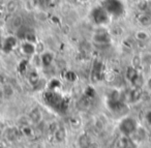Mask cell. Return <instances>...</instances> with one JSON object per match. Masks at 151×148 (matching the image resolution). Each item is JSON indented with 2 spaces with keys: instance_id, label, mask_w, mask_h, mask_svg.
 Returning a JSON list of instances; mask_svg holds the SVG:
<instances>
[{
  "instance_id": "6da1fadb",
  "label": "cell",
  "mask_w": 151,
  "mask_h": 148,
  "mask_svg": "<svg viewBox=\"0 0 151 148\" xmlns=\"http://www.w3.org/2000/svg\"><path fill=\"white\" fill-rule=\"evenodd\" d=\"M104 7L109 15L121 16L124 13V5L120 0H106Z\"/></svg>"
},
{
  "instance_id": "7a4b0ae2",
  "label": "cell",
  "mask_w": 151,
  "mask_h": 148,
  "mask_svg": "<svg viewBox=\"0 0 151 148\" xmlns=\"http://www.w3.org/2000/svg\"><path fill=\"white\" fill-rule=\"evenodd\" d=\"M137 129H138V123L132 117H126L122 119L119 124V131L126 137L132 135L137 131Z\"/></svg>"
},
{
  "instance_id": "3957f363",
  "label": "cell",
  "mask_w": 151,
  "mask_h": 148,
  "mask_svg": "<svg viewBox=\"0 0 151 148\" xmlns=\"http://www.w3.org/2000/svg\"><path fill=\"white\" fill-rule=\"evenodd\" d=\"M92 18L93 21L96 24H105L109 20V14L105 9V7H96L92 12Z\"/></svg>"
},
{
  "instance_id": "277c9868",
  "label": "cell",
  "mask_w": 151,
  "mask_h": 148,
  "mask_svg": "<svg viewBox=\"0 0 151 148\" xmlns=\"http://www.w3.org/2000/svg\"><path fill=\"white\" fill-rule=\"evenodd\" d=\"M126 78H127L128 81L134 84V86H137V87H140L141 86V83H139V81L141 80V76L139 75L136 67L129 66L126 69Z\"/></svg>"
},
{
  "instance_id": "5b68a950",
  "label": "cell",
  "mask_w": 151,
  "mask_h": 148,
  "mask_svg": "<svg viewBox=\"0 0 151 148\" xmlns=\"http://www.w3.org/2000/svg\"><path fill=\"white\" fill-rule=\"evenodd\" d=\"M16 45H17V38L15 36H9V38H5L4 43H3V50L9 53L14 50Z\"/></svg>"
},
{
  "instance_id": "8992f818",
  "label": "cell",
  "mask_w": 151,
  "mask_h": 148,
  "mask_svg": "<svg viewBox=\"0 0 151 148\" xmlns=\"http://www.w3.org/2000/svg\"><path fill=\"white\" fill-rule=\"evenodd\" d=\"M21 50L25 55H27V56H31V55H33L34 53H35L36 48L33 45V43H29V42H26L25 40V43L22 44Z\"/></svg>"
},
{
  "instance_id": "52a82bcc",
  "label": "cell",
  "mask_w": 151,
  "mask_h": 148,
  "mask_svg": "<svg viewBox=\"0 0 151 148\" xmlns=\"http://www.w3.org/2000/svg\"><path fill=\"white\" fill-rule=\"evenodd\" d=\"M93 40L99 45L108 44L110 42V36L107 32H97L93 36Z\"/></svg>"
},
{
  "instance_id": "ba28073f",
  "label": "cell",
  "mask_w": 151,
  "mask_h": 148,
  "mask_svg": "<svg viewBox=\"0 0 151 148\" xmlns=\"http://www.w3.org/2000/svg\"><path fill=\"white\" fill-rule=\"evenodd\" d=\"M42 112L38 108H34L30 111L29 115H28V118L31 122L33 123H40V120H42Z\"/></svg>"
},
{
  "instance_id": "9c48e42d",
  "label": "cell",
  "mask_w": 151,
  "mask_h": 148,
  "mask_svg": "<svg viewBox=\"0 0 151 148\" xmlns=\"http://www.w3.org/2000/svg\"><path fill=\"white\" fill-rule=\"evenodd\" d=\"M78 145L80 148H90L91 139L87 134H83L78 138Z\"/></svg>"
},
{
  "instance_id": "30bf717a",
  "label": "cell",
  "mask_w": 151,
  "mask_h": 148,
  "mask_svg": "<svg viewBox=\"0 0 151 148\" xmlns=\"http://www.w3.org/2000/svg\"><path fill=\"white\" fill-rule=\"evenodd\" d=\"M54 137H55V139H56V141L59 142V143L64 141V140L66 139V131H65L64 127H62V126L57 127L54 131Z\"/></svg>"
},
{
  "instance_id": "8fae6325",
  "label": "cell",
  "mask_w": 151,
  "mask_h": 148,
  "mask_svg": "<svg viewBox=\"0 0 151 148\" xmlns=\"http://www.w3.org/2000/svg\"><path fill=\"white\" fill-rule=\"evenodd\" d=\"M40 62L44 66H50L52 64L53 60H54V56H53L52 53L50 52H46L44 54H42V56L40 57Z\"/></svg>"
},
{
  "instance_id": "7c38bea8",
  "label": "cell",
  "mask_w": 151,
  "mask_h": 148,
  "mask_svg": "<svg viewBox=\"0 0 151 148\" xmlns=\"http://www.w3.org/2000/svg\"><path fill=\"white\" fill-rule=\"evenodd\" d=\"M18 9V2L16 0H9L6 3V11L9 14H14Z\"/></svg>"
},
{
  "instance_id": "4fadbf2b",
  "label": "cell",
  "mask_w": 151,
  "mask_h": 148,
  "mask_svg": "<svg viewBox=\"0 0 151 148\" xmlns=\"http://www.w3.org/2000/svg\"><path fill=\"white\" fill-rule=\"evenodd\" d=\"M139 22L142 26H149L151 24V17H149L148 15H142L140 18H139Z\"/></svg>"
},
{
  "instance_id": "5bb4252c",
  "label": "cell",
  "mask_w": 151,
  "mask_h": 148,
  "mask_svg": "<svg viewBox=\"0 0 151 148\" xmlns=\"http://www.w3.org/2000/svg\"><path fill=\"white\" fill-rule=\"evenodd\" d=\"M29 81L33 86L37 85V84L40 83V76L37 75V73H36V71H32V73L30 74V75H29Z\"/></svg>"
},
{
  "instance_id": "9a60e30c",
  "label": "cell",
  "mask_w": 151,
  "mask_h": 148,
  "mask_svg": "<svg viewBox=\"0 0 151 148\" xmlns=\"http://www.w3.org/2000/svg\"><path fill=\"white\" fill-rule=\"evenodd\" d=\"M121 142H122V147H123V148H136V146L134 145L132 141H130V140L128 139L126 136H125V138H124V139H122Z\"/></svg>"
},
{
  "instance_id": "2e32d148",
  "label": "cell",
  "mask_w": 151,
  "mask_h": 148,
  "mask_svg": "<svg viewBox=\"0 0 151 148\" xmlns=\"http://www.w3.org/2000/svg\"><path fill=\"white\" fill-rule=\"evenodd\" d=\"M2 92H3V94H4L5 96L9 97V96H12L14 94V88L12 87L11 85H5L4 87H3Z\"/></svg>"
},
{
  "instance_id": "e0dca14e",
  "label": "cell",
  "mask_w": 151,
  "mask_h": 148,
  "mask_svg": "<svg viewBox=\"0 0 151 148\" xmlns=\"http://www.w3.org/2000/svg\"><path fill=\"white\" fill-rule=\"evenodd\" d=\"M64 78L67 80V81L73 82V81H76V80H77V75H76V74L73 73V71H66V73H65Z\"/></svg>"
},
{
  "instance_id": "ac0fdd59",
  "label": "cell",
  "mask_w": 151,
  "mask_h": 148,
  "mask_svg": "<svg viewBox=\"0 0 151 148\" xmlns=\"http://www.w3.org/2000/svg\"><path fill=\"white\" fill-rule=\"evenodd\" d=\"M22 18L21 17H19V16H16L15 18H14V20H13V26L16 28V29H19L20 27L22 26Z\"/></svg>"
},
{
  "instance_id": "d6986e66",
  "label": "cell",
  "mask_w": 151,
  "mask_h": 148,
  "mask_svg": "<svg viewBox=\"0 0 151 148\" xmlns=\"http://www.w3.org/2000/svg\"><path fill=\"white\" fill-rule=\"evenodd\" d=\"M35 40H36L35 34H34L32 31H27V33H26V35H25V40H26V42L34 43V42H35Z\"/></svg>"
},
{
  "instance_id": "ffe728a7",
  "label": "cell",
  "mask_w": 151,
  "mask_h": 148,
  "mask_svg": "<svg viewBox=\"0 0 151 148\" xmlns=\"http://www.w3.org/2000/svg\"><path fill=\"white\" fill-rule=\"evenodd\" d=\"M136 38H137V40H145L148 38V34L145 31H139L138 33L136 34Z\"/></svg>"
},
{
  "instance_id": "44dd1931",
  "label": "cell",
  "mask_w": 151,
  "mask_h": 148,
  "mask_svg": "<svg viewBox=\"0 0 151 148\" xmlns=\"http://www.w3.org/2000/svg\"><path fill=\"white\" fill-rule=\"evenodd\" d=\"M85 95L87 97H93L95 95V91L92 87H87L86 90H85Z\"/></svg>"
},
{
  "instance_id": "7402d4cb",
  "label": "cell",
  "mask_w": 151,
  "mask_h": 148,
  "mask_svg": "<svg viewBox=\"0 0 151 148\" xmlns=\"http://www.w3.org/2000/svg\"><path fill=\"white\" fill-rule=\"evenodd\" d=\"M140 91H139L138 89H136V90H134V91L130 93V100H132V102H134V100H137L139 97H140Z\"/></svg>"
},
{
  "instance_id": "603a6c76",
  "label": "cell",
  "mask_w": 151,
  "mask_h": 148,
  "mask_svg": "<svg viewBox=\"0 0 151 148\" xmlns=\"http://www.w3.org/2000/svg\"><path fill=\"white\" fill-rule=\"evenodd\" d=\"M60 86V83H59V81L58 80H52V81L50 82V89L51 90H54V89H56L57 87H59Z\"/></svg>"
},
{
  "instance_id": "cb8c5ba5",
  "label": "cell",
  "mask_w": 151,
  "mask_h": 148,
  "mask_svg": "<svg viewBox=\"0 0 151 148\" xmlns=\"http://www.w3.org/2000/svg\"><path fill=\"white\" fill-rule=\"evenodd\" d=\"M36 19L38 20V21H47V19H48V16L46 15L45 13H38L37 15H36Z\"/></svg>"
},
{
  "instance_id": "d4e9b609",
  "label": "cell",
  "mask_w": 151,
  "mask_h": 148,
  "mask_svg": "<svg viewBox=\"0 0 151 148\" xmlns=\"http://www.w3.org/2000/svg\"><path fill=\"white\" fill-rule=\"evenodd\" d=\"M23 133H24V135H26V136H31L32 135L31 127L28 126V125H24L23 126Z\"/></svg>"
},
{
  "instance_id": "484cf974",
  "label": "cell",
  "mask_w": 151,
  "mask_h": 148,
  "mask_svg": "<svg viewBox=\"0 0 151 148\" xmlns=\"http://www.w3.org/2000/svg\"><path fill=\"white\" fill-rule=\"evenodd\" d=\"M146 119H147V121L151 124V111H149V112L146 114Z\"/></svg>"
},
{
  "instance_id": "4316f807",
  "label": "cell",
  "mask_w": 151,
  "mask_h": 148,
  "mask_svg": "<svg viewBox=\"0 0 151 148\" xmlns=\"http://www.w3.org/2000/svg\"><path fill=\"white\" fill-rule=\"evenodd\" d=\"M148 84H149V87H150V88H151V79H150V80H149Z\"/></svg>"
},
{
  "instance_id": "83f0119b",
  "label": "cell",
  "mask_w": 151,
  "mask_h": 148,
  "mask_svg": "<svg viewBox=\"0 0 151 148\" xmlns=\"http://www.w3.org/2000/svg\"><path fill=\"white\" fill-rule=\"evenodd\" d=\"M79 1H81V2H86V1H88V0H79Z\"/></svg>"
},
{
  "instance_id": "f1b7e54d",
  "label": "cell",
  "mask_w": 151,
  "mask_h": 148,
  "mask_svg": "<svg viewBox=\"0 0 151 148\" xmlns=\"http://www.w3.org/2000/svg\"><path fill=\"white\" fill-rule=\"evenodd\" d=\"M15 148H17V147H15Z\"/></svg>"
}]
</instances>
